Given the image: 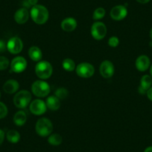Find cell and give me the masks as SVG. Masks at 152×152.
<instances>
[{
    "instance_id": "cell-20",
    "label": "cell",
    "mask_w": 152,
    "mask_h": 152,
    "mask_svg": "<svg viewBox=\"0 0 152 152\" xmlns=\"http://www.w3.org/2000/svg\"><path fill=\"white\" fill-rule=\"evenodd\" d=\"M151 85H152L151 76L148 75H143L142 77L141 80H140V87H142L143 90H145L146 92H147L148 90L151 87Z\"/></svg>"
},
{
    "instance_id": "cell-15",
    "label": "cell",
    "mask_w": 152,
    "mask_h": 152,
    "mask_svg": "<svg viewBox=\"0 0 152 152\" xmlns=\"http://www.w3.org/2000/svg\"><path fill=\"white\" fill-rule=\"evenodd\" d=\"M77 27V21L72 17H67L61 22V28L66 32H71Z\"/></svg>"
},
{
    "instance_id": "cell-23",
    "label": "cell",
    "mask_w": 152,
    "mask_h": 152,
    "mask_svg": "<svg viewBox=\"0 0 152 152\" xmlns=\"http://www.w3.org/2000/svg\"><path fill=\"white\" fill-rule=\"evenodd\" d=\"M62 66L67 72H72L75 69V64L71 58L64 59L62 62Z\"/></svg>"
},
{
    "instance_id": "cell-5",
    "label": "cell",
    "mask_w": 152,
    "mask_h": 152,
    "mask_svg": "<svg viewBox=\"0 0 152 152\" xmlns=\"http://www.w3.org/2000/svg\"><path fill=\"white\" fill-rule=\"evenodd\" d=\"M31 100V94L28 90H21L14 96V103L17 108L24 109L30 104Z\"/></svg>"
},
{
    "instance_id": "cell-16",
    "label": "cell",
    "mask_w": 152,
    "mask_h": 152,
    "mask_svg": "<svg viewBox=\"0 0 152 152\" xmlns=\"http://www.w3.org/2000/svg\"><path fill=\"white\" fill-rule=\"evenodd\" d=\"M20 88V84L16 80L11 79L7 81L3 85V90L8 94H13L16 93Z\"/></svg>"
},
{
    "instance_id": "cell-19",
    "label": "cell",
    "mask_w": 152,
    "mask_h": 152,
    "mask_svg": "<svg viewBox=\"0 0 152 152\" xmlns=\"http://www.w3.org/2000/svg\"><path fill=\"white\" fill-rule=\"evenodd\" d=\"M27 121V115L23 110H20L15 113L14 116V122L17 126H23Z\"/></svg>"
},
{
    "instance_id": "cell-24",
    "label": "cell",
    "mask_w": 152,
    "mask_h": 152,
    "mask_svg": "<svg viewBox=\"0 0 152 152\" xmlns=\"http://www.w3.org/2000/svg\"><path fill=\"white\" fill-rule=\"evenodd\" d=\"M105 14H106V11H105L104 8H96V9L94 11V12H93V20H102V19H103L104 17L105 16Z\"/></svg>"
},
{
    "instance_id": "cell-10",
    "label": "cell",
    "mask_w": 152,
    "mask_h": 152,
    "mask_svg": "<svg viewBox=\"0 0 152 152\" xmlns=\"http://www.w3.org/2000/svg\"><path fill=\"white\" fill-rule=\"evenodd\" d=\"M27 67V61L23 57L18 56L14 58L11 63V69L14 72L21 73Z\"/></svg>"
},
{
    "instance_id": "cell-13",
    "label": "cell",
    "mask_w": 152,
    "mask_h": 152,
    "mask_svg": "<svg viewBox=\"0 0 152 152\" xmlns=\"http://www.w3.org/2000/svg\"><path fill=\"white\" fill-rule=\"evenodd\" d=\"M30 14L27 8H21L16 11L14 14V20L18 24H25L28 20Z\"/></svg>"
},
{
    "instance_id": "cell-25",
    "label": "cell",
    "mask_w": 152,
    "mask_h": 152,
    "mask_svg": "<svg viewBox=\"0 0 152 152\" xmlns=\"http://www.w3.org/2000/svg\"><path fill=\"white\" fill-rule=\"evenodd\" d=\"M68 96V90L64 87H60L55 91V96L58 97L60 100L65 99Z\"/></svg>"
},
{
    "instance_id": "cell-2",
    "label": "cell",
    "mask_w": 152,
    "mask_h": 152,
    "mask_svg": "<svg viewBox=\"0 0 152 152\" xmlns=\"http://www.w3.org/2000/svg\"><path fill=\"white\" fill-rule=\"evenodd\" d=\"M37 134L40 137H46L51 135L53 131L52 122L47 118H41L38 119L35 125Z\"/></svg>"
},
{
    "instance_id": "cell-3",
    "label": "cell",
    "mask_w": 152,
    "mask_h": 152,
    "mask_svg": "<svg viewBox=\"0 0 152 152\" xmlns=\"http://www.w3.org/2000/svg\"><path fill=\"white\" fill-rule=\"evenodd\" d=\"M52 72H53L52 66L48 61H40L35 66V73L40 79H48L52 76Z\"/></svg>"
},
{
    "instance_id": "cell-17",
    "label": "cell",
    "mask_w": 152,
    "mask_h": 152,
    "mask_svg": "<svg viewBox=\"0 0 152 152\" xmlns=\"http://www.w3.org/2000/svg\"><path fill=\"white\" fill-rule=\"evenodd\" d=\"M46 107L51 110L55 111L61 107V101L55 96H49L46 99Z\"/></svg>"
},
{
    "instance_id": "cell-18",
    "label": "cell",
    "mask_w": 152,
    "mask_h": 152,
    "mask_svg": "<svg viewBox=\"0 0 152 152\" xmlns=\"http://www.w3.org/2000/svg\"><path fill=\"white\" fill-rule=\"evenodd\" d=\"M28 56L32 61H40L43 57L41 49L37 46H31L28 50Z\"/></svg>"
},
{
    "instance_id": "cell-33",
    "label": "cell",
    "mask_w": 152,
    "mask_h": 152,
    "mask_svg": "<svg viewBox=\"0 0 152 152\" xmlns=\"http://www.w3.org/2000/svg\"><path fill=\"white\" fill-rule=\"evenodd\" d=\"M137 2H138L139 3H141V4H146L148 2H150V0H136Z\"/></svg>"
},
{
    "instance_id": "cell-11",
    "label": "cell",
    "mask_w": 152,
    "mask_h": 152,
    "mask_svg": "<svg viewBox=\"0 0 152 152\" xmlns=\"http://www.w3.org/2000/svg\"><path fill=\"white\" fill-rule=\"evenodd\" d=\"M110 17L114 20H122L128 15V10L124 5H116L111 9L110 13Z\"/></svg>"
},
{
    "instance_id": "cell-31",
    "label": "cell",
    "mask_w": 152,
    "mask_h": 152,
    "mask_svg": "<svg viewBox=\"0 0 152 152\" xmlns=\"http://www.w3.org/2000/svg\"><path fill=\"white\" fill-rule=\"evenodd\" d=\"M146 94H147V96H148V98L149 100L151 101L152 102V87L148 90Z\"/></svg>"
},
{
    "instance_id": "cell-8",
    "label": "cell",
    "mask_w": 152,
    "mask_h": 152,
    "mask_svg": "<svg viewBox=\"0 0 152 152\" xmlns=\"http://www.w3.org/2000/svg\"><path fill=\"white\" fill-rule=\"evenodd\" d=\"M23 49V43L18 37H13L7 43V49L14 55L20 53Z\"/></svg>"
},
{
    "instance_id": "cell-27",
    "label": "cell",
    "mask_w": 152,
    "mask_h": 152,
    "mask_svg": "<svg viewBox=\"0 0 152 152\" xmlns=\"http://www.w3.org/2000/svg\"><path fill=\"white\" fill-rule=\"evenodd\" d=\"M8 107L4 103L0 102V119H3L8 115Z\"/></svg>"
},
{
    "instance_id": "cell-34",
    "label": "cell",
    "mask_w": 152,
    "mask_h": 152,
    "mask_svg": "<svg viewBox=\"0 0 152 152\" xmlns=\"http://www.w3.org/2000/svg\"><path fill=\"white\" fill-rule=\"evenodd\" d=\"M138 91H139V93H140V94H145L146 93H147V92L145 91V90H143L142 88V87H139V88H138Z\"/></svg>"
},
{
    "instance_id": "cell-26",
    "label": "cell",
    "mask_w": 152,
    "mask_h": 152,
    "mask_svg": "<svg viewBox=\"0 0 152 152\" xmlns=\"http://www.w3.org/2000/svg\"><path fill=\"white\" fill-rule=\"evenodd\" d=\"M9 66V61L4 56H0V71L6 69Z\"/></svg>"
},
{
    "instance_id": "cell-7",
    "label": "cell",
    "mask_w": 152,
    "mask_h": 152,
    "mask_svg": "<svg viewBox=\"0 0 152 152\" xmlns=\"http://www.w3.org/2000/svg\"><path fill=\"white\" fill-rule=\"evenodd\" d=\"M107 34V27L102 22H96L92 25L91 35L95 40H101Z\"/></svg>"
},
{
    "instance_id": "cell-21",
    "label": "cell",
    "mask_w": 152,
    "mask_h": 152,
    "mask_svg": "<svg viewBox=\"0 0 152 152\" xmlns=\"http://www.w3.org/2000/svg\"><path fill=\"white\" fill-rule=\"evenodd\" d=\"M6 138L11 143H17L20 140V134L15 130H10L7 133Z\"/></svg>"
},
{
    "instance_id": "cell-38",
    "label": "cell",
    "mask_w": 152,
    "mask_h": 152,
    "mask_svg": "<svg viewBox=\"0 0 152 152\" xmlns=\"http://www.w3.org/2000/svg\"><path fill=\"white\" fill-rule=\"evenodd\" d=\"M0 98H1V93H0Z\"/></svg>"
},
{
    "instance_id": "cell-29",
    "label": "cell",
    "mask_w": 152,
    "mask_h": 152,
    "mask_svg": "<svg viewBox=\"0 0 152 152\" xmlns=\"http://www.w3.org/2000/svg\"><path fill=\"white\" fill-rule=\"evenodd\" d=\"M7 49V44H5V41L0 40V53L4 52Z\"/></svg>"
},
{
    "instance_id": "cell-22",
    "label": "cell",
    "mask_w": 152,
    "mask_h": 152,
    "mask_svg": "<svg viewBox=\"0 0 152 152\" xmlns=\"http://www.w3.org/2000/svg\"><path fill=\"white\" fill-rule=\"evenodd\" d=\"M63 139L60 134H52L49 135L48 138V142L50 145L54 146H58L62 143Z\"/></svg>"
},
{
    "instance_id": "cell-37",
    "label": "cell",
    "mask_w": 152,
    "mask_h": 152,
    "mask_svg": "<svg viewBox=\"0 0 152 152\" xmlns=\"http://www.w3.org/2000/svg\"><path fill=\"white\" fill-rule=\"evenodd\" d=\"M150 73H151V78H152V65L151 66V68H150Z\"/></svg>"
},
{
    "instance_id": "cell-32",
    "label": "cell",
    "mask_w": 152,
    "mask_h": 152,
    "mask_svg": "<svg viewBox=\"0 0 152 152\" xmlns=\"http://www.w3.org/2000/svg\"><path fill=\"white\" fill-rule=\"evenodd\" d=\"M28 2L29 5L31 6H34V5H37V2H38V0H28Z\"/></svg>"
},
{
    "instance_id": "cell-4",
    "label": "cell",
    "mask_w": 152,
    "mask_h": 152,
    "mask_svg": "<svg viewBox=\"0 0 152 152\" xmlns=\"http://www.w3.org/2000/svg\"><path fill=\"white\" fill-rule=\"evenodd\" d=\"M50 90L51 89L49 84L44 81H36L32 84V93L37 97H46L49 94Z\"/></svg>"
},
{
    "instance_id": "cell-1",
    "label": "cell",
    "mask_w": 152,
    "mask_h": 152,
    "mask_svg": "<svg viewBox=\"0 0 152 152\" xmlns=\"http://www.w3.org/2000/svg\"><path fill=\"white\" fill-rule=\"evenodd\" d=\"M32 20L36 24H45L49 20V11L45 6L41 5H36L31 7L30 12Z\"/></svg>"
},
{
    "instance_id": "cell-9",
    "label": "cell",
    "mask_w": 152,
    "mask_h": 152,
    "mask_svg": "<svg viewBox=\"0 0 152 152\" xmlns=\"http://www.w3.org/2000/svg\"><path fill=\"white\" fill-rule=\"evenodd\" d=\"M46 102H43V100L40 99H35L30 104L29 109L31 113L37 115V116H40L45 113L46 111Z\"/></svg>"
},
{
    "instance_id": "cell-6",
    "label": "cell",
    "mask_w": 152,
    "mask_h": 152,
    "mask_svg": "<svg viewBox=\"0 0 152 152\" xmlns=\"http://www.w3.org/2000/svg\"><path fill=\"white\" fill-rule=\"evenodd\" d=\"M76 73L81 78H91L95 73V68L90 63H81L76 67Z\"/></svg>"
},
{
    "instance_id": "cell-28",
    "label": "cell",
    "mask_w": 152,
    "mask_h": 152,
    "mask_svg": "<svg viewBox=\"0 0 152 152\" xmlns=\"http://www.w3.org/2000/svg\"><path fill=\"white\" fill-rule=\"evenodd\" d=\"M119 40L117 37H111L108 40V45H109L110 47L113 48H116L119 46Z\"/></svg>"
},
{
    "instance_id": "cell-35",
    "label": "cell",
    "mask_w": 152,
    "mask_h": 152,
    "mask_svg": "<svg viewBox=\"0 0 152 152\" xmlns=\"http://www.w3.org/2000/svg\"><path fill=\"white\" fill-rule=\"evenodd\" d=\"M144 152H152V146H149V147L146 148L145 149Z\"/></svg>"
},
{
    "instance_id": "cell-36",
    "label": "cell",
    "mask_w": 152,
    "mask_h": 152,
    "mask_svg": "<svg viewBox=\"0 0 152 152\" xmlns=\"http://www.w3.org/2000/svg\"><path fill=\"white\" fill-rule=\"evenodd\" d=\"M150 37H151V40H152V28H151V31H150Z\"/></svg>"
},
{
    "instance_id": "cell-30",
    "label": "cell",
    "mask_w": 152,
    "mask_h": 152,
    "mask_svg": "<svg viewBox=\"0 0 152 152\" xmlns=\"http://www.w3.org/2000/svg\"><path fill=\"white\" fill-rule=\"evenodd\" d=\"M5 132H4L3 130L0 129V145L2 144L4 140H5Z\"/></svg>"
},
{
    "instance_id": "cell-12",
    "label": "cell",
    "mask_w": 152,
    "mask_h": 152,
    "mask_svg": "<svg viewBox=\"0 0 152 152\" xmlns=\"http://www.w3.org/2000/svg\"><path fill=\"white\" fill-rule=\"evenodd\" d=\"M114 66L110 61H104L101 64L99 67V72L101 75L104 78H111L114 74Z\"/></svg>"
},
{
    "instance_id": "cell-14",
    "label": "cell",
    "mask_w": 152,
    "mask_h": 152,
    "mask_svg": "<svg viewBox=\"0 0 152 152\" xmlns=\"http://www.w3.org/2000/svg\"><path fill=\"white\" fill-rule=\"evenodd\" d=\"M151 64L150 59L146 55H140L137 58L135 62L136 67L140 72H145L149 68Z\"/></svg>"
}]
</instances>
